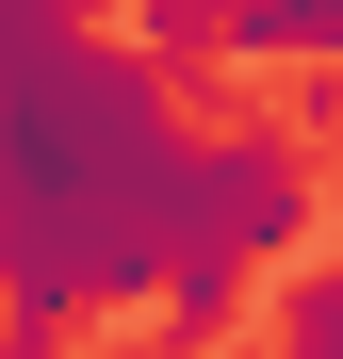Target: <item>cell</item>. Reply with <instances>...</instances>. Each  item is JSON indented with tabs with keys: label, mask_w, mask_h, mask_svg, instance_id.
<instances>
[{
	"label": "cell",
	"mask_w": 343,
	"mask_h": 359,
	"mask_svg": "<svg viewBox=\"0 0 343 359\" xmlns=\"http://www.w3.org/2000/svg\"><path fill=\"white\" fill-rule=\"evenodd\" d=\"M311 229H327L311 131H278V114H246V131H196V212H180V262L262 278V262H311ZM180 262H163V278H180Z\"/></svg>",
	"instance_id": "cell-1"
},
{
	"label": "cell",
	"mask_w": 343,
	"mask_h": 359,
	"mask_svg": "<svg viewBox=\"0 0 343 359\" xmlns=\"http://www.w3.org/2000/svg\"><path fill=\"white\" fill-rule=\"evenodd\" d=\"M131 49H147L163 82H196V66L246 49V0H131Z\"/></svg>",
	"instance_id": "cell-2"
},
{
	"label": "cell",
	"mask_w": 343,
	"mask_h": 359,
	"mask_svg": "<svg viewBox=\"0 0 343 359\" xmlns=\"http://www.w3.org/2000/svg\"><path fill=\"white\" fill-rule=\"evenodd\" d=\"M229 66H343V0H246Z\"/></svg>",
	"instance_id": "cell-3"
},
{
	"label": "cell",
	"mask_w": 343,
	"mask_h": 359,
	"mask_svg": "<svg viewBox=\"0 0 343 359\" xmlns=\"http://www.w3.org/2000/svg\"><path fill=\"white\" fill-rule=\"evenodd\" d=\"M278 359H343V262H295V278H278Z\"/></svg>",
	"instance_id": "cell-4"
},
{
	"label": "cell",
	"mask_w": 343,
	"mask_h": 359,
	"mask_svg": "<svg viewBox=\"0 0 343 359\" xmlns=\"http://www.w3.org/2000/svg\"><path fill=\"white\" fill-rule=\"evenodd\" d=\"M98 0H0V49H82Z\"/></svg>",
	"instance_id": "cell-5"
},
{
	"label": "cell",
	"mask_w": 343,
	"mask_h": 359,
	"mask_svg": "<svg viewBox=\"0 0 343 359\" xmlns=\"http://www.w3.org/2000/svg\"><path fill=\"white\" fill-rule=\"evenodd\" d=\"M66 327H82L66 294H17V311H0V359H66Z\"/></svg>",
	"instance_id": "cell-6"
}]
</instances>
